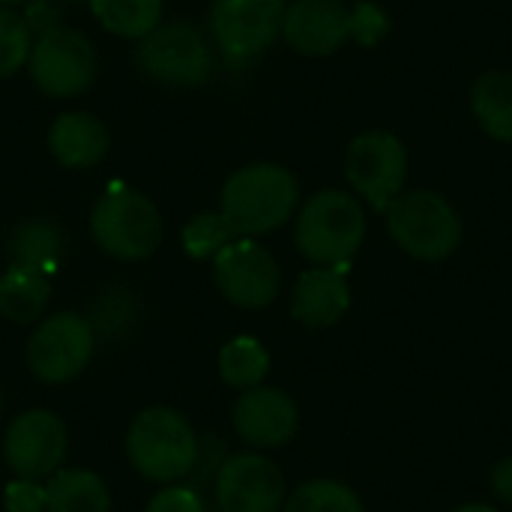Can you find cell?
<instances>
[{
	"mask_svg": "<svg viewBox=\"0 0 512 512\" xmlns=\"http://www.w3.org/2000/svg\"><path fill=\"white\" fill-rule=\"evenodd\" d=\"M216 288L240 309H264L279 294V267L255 240H231L213 258Z\"/></svg>",
	"mask_w": 512,
	"mask_h": 512,
	"instance_id": "7c38bea8",
	"label": "cell"
},
{
	"mask_svg": "<svg viewBox=\"0 0 512 512\" xmlns=\"http://www.w3.org/2000/svg\"><path fill=\"white\" fill-rule=\"evenodd\" d=\"M45 512H111V495L93 471L60 468L48 477Z\"/></svg>",
	"mask_w": 512,
	"mask_h": 512,
	"instance_id": "d6986e66",
	"label": "cell"
},
{
	"mask_svg": "<svg viewBox=\"0 0 512 512\" xmlns=\"http://www.w3.org/2000/svg\"><path fill=\"white\" fill-rule=\"evenodd\" d=\"M231 240L234 231L222 219V213H201L183 228V249L192 258H216Z\"/></svg>",
	"mask_w": 512,
	"mask_h": 512,
	"instance_id": "484cf974",
	"label": "cell"
},
{
	"mask_svg": "<svg viewBox=\"0 0 512 512\" xmlns=\"http://www.w3.org/2000/svg\"><path fill=\"white\" fill-rule=\"evenodd\" d=\"M300 426L297 405L288 393L276 387H252L243 390V396L234 405V429L237 435L258 447V450H276L285 447Z\"/></svg>",
	"mask_w": 512,
	"mask_h": 512,
	"instance_id": "5bb4252c",
	"label": "cell"
},
{
	"mask_svg": "<svg viewBox=\"0 0 512 512\" xmlns=\"http://www.w3.org/2000/svg\"><path fill=\"white\" fill-rule=\"evenodd\" d=\"M456 512H498L495 507H486V504H465V507H459Z\"/></svg>",
	"mask_w": 512,
	"mask_h": 512,
	"instance_id": "d6a6232c",
	"label": "cell"
},
{
	"mask_svg": "<svg viewBox=\"0 0 512 512\" xmlns=\"http://www.w3.org/2000/svg\"><path fill=\"white\" fill-rule=\"evenodd\" d=\"M348 264L315 267L300 276L291 300V315L306 327H333L351 306V291L345 282Z\"/></svg>",
	"mask_w": 512,
	"mask_h": 512,
	"instance_id": "2e32d148",
	"label": "cell"
},
{
	"mask_svg": "<svg viewBox=\"0 0 512 512\" xmlns=\"http://www.w3.org/2000/svg\"><path fill=\"white\" fill-rule=\"evenodd\" d=\"M387 231L399 249L420 261H444L462 243V219L450 201L432 189L402 192L384 210Z\"/></svg>",
	"mask_w": 512,
	"mask_h": 512,
	"instance_id": "3957f363",
	"label": "cell"
},
{
	"mask_svg": "<svg viewBox=\"0 0 512 512\" xmlns=\"http://www.w3.org/2000/svg\"><path fill=\"white\" fill-rule=\"evenodd\" d=\"M348 18L351 12L339 0H294L285 6L282 36L300 54L324 57L339 51L351 36Z\"/></svg>",
	"mask_w": 512,
	"mask_h": 512,
	"instance_id": "9a60e30c",
	"label": "cell"
},
{
	"mask_svg": "<svg viewBox=\"0 0 512 512\" xmlns=\"http://www.w3.org/2000/svg\"><path fill=\"white\" fill-rule=\"evenodd\" d=\"M12 3H21V0H0V6H12Z\"/></svg>",
	"mask_w": 512,
	"mask_h": 512,
	"instance_id": "836d02e7",
	"label": "cell"
},
{
	"mask_svg": "<svg viewBox=\"0 0 512 512\" xmlns=\"http://www.w3.org/2000/svg\"><path fill=\"white\" fill-rule=\"evenodd\" d=\"M270 372V357L264 345L252 336H237L219 351V375L234 390L258 387Z\"/></svg>",
	"mask_w": 512,
	"mask_h": 512,
	"instance_id": "603a6c76",
	"label": "cell"
},
{
	"mask_svg": "<svg viewBox=\"0 0 512 512\" xmlns=\"http://www.w3.org/2000/svg\"><path fill=\"white\" fill-rule=\"evenodd\" d=\"M126 456L141 477L153 483H177L189 477L198 462V435L183 414L171 408H147L129 426Z\"/></svg>",
	"mask_w": 512,
	"mask_h": 512,
	"instance_id": "7a4b0ae2",
	"label": "cell"
},
{
	"mask_svg": "<svg viewBox=\"0 0 512 512\" xmlns=\"http://www.w3.org/2000/svg\"><path fill=\"white\" fill-rule=\"evenodd\" d=\"M6 512H45V486L36 480H12L3 495Z\"/></svg>",
	"mask_w": 512,
	"mask_h": 512,
	"instance_id": "f546056e",
	"label": "cell"
},
{
	"mask_svg": "<svg viewBox=\"0 0 512 512\" xmlns=\"http://www.w3.org/2000/svg\"><path fill=\"white\" fill-rule=\"evenodd\" d=\"M99 24L126 39H144L162 24V0H90Z\"/></svg>",
	"mask_w": 512,
	"mask_h": 512,
	"instance_id": "7402d4cb",
	"label": "cell"
},
{
	"mask_svg": "<svg viewBox=\"0 0 512 512\" xmlns=\"http://www.w3.org/2000/svg\"><path fill=\"white\" fill-rule=\"evenodd\" d=\"M345 174H348V183L378 213H384L390 201L402 195V186L408 177L405 144L390 132H363L348 147Z\"/></svg>",
	"mask_w": 512,
	"mask_h": 512,
	"instance_id": "9c48e42d",
	"label": "cell"
},
{
	"mask_svg": "<svg viewBox=\"0 0 512 512\" xmlns=\"http://www.w3.org/2000/svg\"><path fill=\"white\" fill-rule=\"evenodd\" d=\"M3 459L18 480H48L66 459V426L51 411L18 414L6 429Z\"/></svg>",
	"mask_w": 512,
	"mask_h": 512,
	"instance_id": "8fae6325",
	"label": "cell"
},
{
	"mask_svg": "<svg viewBox=\"0 0 512 512\" xmlns=\"http://www.w3.org/2000/svg\"><path fill=\"white\" fill-rule=\"evenodd\" d=\"M138 66L162 84L195 87L210 78L213 54L198 27L186 21H168L141 39Z\"/></svg>",
	"mask_w": 512,
	"mask_h": 512,
	"instance_id": "52a82bcc",
	"label": "cell"
},
{
	"mask_svg": "<svg viewBox=\"0 0 512 512\" xmlns=\"http://www.w3.org/2000/svg\"><path fill=\"white\" fill-rule=\"evenodd\" d=\"M225 459H228L225 456V441L216 438V435H207L204 444L198 441V462H195L189 477H198V486H207V483L216 480V474L225 465Z\"/></svg>",
	"mask_w": 512,
	"mask_h": 512,
	"instance_id": "4dcf8cb0",
	"label": "cell"
},
{
	"mask_svg": "<svg viewBox=\"0 0 512 512\" xmlns=\"http://www.w3.org/2000/svg\"><path fill=\"white\" fill-rule=\"evenodd\" d=\"M30 75L48 96H78L96 78V54L87 36L69 27H51L30 45Z\"/></svg>",
	"mask_w": 512,
	"mask_h": 512,
	"instance_id": "ba28073f",
	"label": "cell"
},
{
	"mask_svg": "<svg viewBox=\"0 0 512 512\" xmlns=\"http://www.w3.org/2000/svg\"><path fill=\"white\" fill-rule=\"evenodd\" d=\"M30 45L33 42H30L27 21L18 12L0 6V78L24 66V60L30 57Z\"/></svg>",
	"mask_w": 512,
	"mask_h": 512,
	"instance_id": "4316f807",
	"label": "cell"
},
{
	"mask_svg": "<svg viewBox=\"0 0 512 512\" xmlns=\"http://www.w3.org/2000/svg\"><path fill=\"white\" fill-rule=\"evenodd\" d=\"M282 512H363V504L354 489L336 480H312L285 498Z\"/></svg>",
	"mask_w": 512,
	"mask_h": 512,
	"instance_id": "cb8c5ba5",
	"label": "cell"
},
{
	"mask_svg": "<svg viewBox=\"0 0 512 512\" xmlns=\"http://www.w3.org/2000/svg\"><path fill=\"white\" fill-rule=\"evenodd\" d=\"M348 30H351V36H354L363 48H372V45H378V42L390 33V15H387L378 3L360 0V3L351 9Z\"/></svg>",
	"mask_w": 512,
	"mask_h": 512,
	"instance_id": "83f0119b",
	"label": "cell"
},
{
	"mask_svg": "<svg viewBox=\"0 0 512 512\" xmlns=\"http://www.w3.org/2000/svg\"><path fill=\"white\" fill-rule=\"evenodd\" d=\"M471 105L495 141H512V75L510 72H483L471 90Z\"/></svg>",
	"mask_w": 512,
	"mask_h": 512,
	"instance_id": "ffe728a7",
	"label": "cell"
},
{
	"mask_svg": "<svg viewBox=\"0 0 512 512\" xmlns=\"http://www.w3.org/2000/svg\"><path fill=\"white\" fill-rule=\"evenodd\" d=\"M285 18V0H213L210 24L222 54L234 63L267 51Z\"/></svg>",
	"mask_w": 512,
	"mask_h": 512,
	"instance_id": "30bf717a",
	"label": "cell"
},
{
	"mask_svg": "<svg viewBox=\"0 0 512 512\" xmlns=\"http://www.w3.org/2000/svg\"><path fill=\"white\" fill-rule=\"evenodd\" d=\"M96 351V333L87 318L60 312L42 321L27 342V369L42 384H66L78 378Z\"/></svg>",
	"mask_w": 512,
	"mask_h": 512,
	"instance_id": "8992f818",
	"label": "cell"
},
{
	"mask_svg": "<svg viewBox=\"0 0 512 512\" xmlns=\"http://www.w3.org/2000/svg\"><path fill=\"white\" fill-rule=\"evenodd\" d=\"M90 327L102 339H123L135 321H138V303L126 288H111L99 294V300L90 306Z\"/></svg>",
	"mask_w": 512,
	"mask_h": 512,
	"instance_id": "d4e9b609",
	"label": "cell"
},
{
	"mask_svg": "<svg viewBox=\"0 0 512 512\" xmlns=\"http://www.w3.org/2000/svg\"><path fill=\"white\" fill-rule=\"evenodd\" d=\"M213 486L219 512H282L285 504L282 471L258 453L228 456Z\"/></svg>",
	"mask_w": 512,
	"mask_h": 512,
	"instance_id": "4fadbf2b",
	"label": "cell"
},
{
	"mask_svg": "<svg viewBox=\"0 0 512 512\" xmlns=\"http://www.w3.org/2000/svg\"><path fill=\"white\" fill-rule=\"evenodd\" d=\"M93 240L114 258L141 261L162 243V216L150 198L117 186L99 198L90 216Z\"/></svg>",
	"mask_w": 512,
	"mask_h": 512,
	"instance_id": "5b68a950",
	"label": "cell"
},
{
	"mask_svg": "<svg viewBox=\"0 0 512 512\" xmlns=\"http://www.w3.org/2000/svg\"><path fill=\"white\" fill-rule=\"evenodd\" d=\"M147 512H207V504L192 486H168L150 501Z\"/></svg>",
	"mask_w": 512,
	"mask_h": 512,
	"instance_id": "f1b7e54d",
	"label": "cell"
},
{
	"mask_svg": "<svg viewBox=\"0 0 512 512\" xmlns=\"http://www.w3.org/2000/svg\"><path fill=\"white\" fill-rule=\"evenodd\" d=\"M366 237V216L354 195L339 189H324L312 195L297 216V246L300 252L321 264H348Z\"/></svg>",
	"mask_w": 512,
	"mask_h": 512,
	"instance_id": "277c9868",
	"label": "cell"
},
{
	"mask_svg": "<svg viewBox=\"0 0 512 512\" xmlns=\"http://www.w3.org/2000/svg\"><path fill=\"white\" fill-rule=\"evenodd\" d=\"M60 255H63V234L54 222L30 219V222L18 225L9 237L12 264H24V267L51 273L60 264Z\"/></svg>",
	"mask_w": 512,
	"mask_h": 512,
	"instance_id": "44dd1931",
	"label": "cell"
},
{
	"mask_svg": "<svg viewBox=\"0 0 512 512\" xmlns=\"http://www.w3.org/2000/svg\"><path fill=\"white\" fill-rule=\"evenodd\" d=\"M51 297V279L48 273L24 264H9V270L0 276V315L12 324H30L36 321Z\"/></svg>",
	"mask_w": 512,
	"mask_h": 512,
	"instance_id": "ac0fdd59",
	"label": "cell"
},
{
	"mask_svg": "<svg viewBox=\"0 0 512 512\" xmlns=\"http://www.w3.org/2000/svg\"><path fill=\"white\" fill-rule=\"evenodd\" d=\"M54 159L66 168H90L108 153V129L84 111L60 114L48 132Z\"/></svg>",
	"mask_w": 512,
	"mask_h": 512,
	"instance_id": "e0dca14e",
	"label": "cell"
},
{
	"mask_svg": "<svg viewBox=\"0 0 512 512\" xmlns=\"http://www.w3.org/2000/svg\"><path fill=\"white\" fill-rule=\"evenodd\" d=\"M0 411H3V393H0Z\"/></svg>",
	"mask_w": 512,
	"mask_h": 512,
	"instance_id": "e575fe53",
	"label": "cell"
},
{
	"mask_svg": "<svg viewBox=\"0 0 512 512\" xmlns=\"http://www.w3.org/2000/svg\"><path fill=\"white\" fill-rule=\"evenodd\" d=\"M297 198L300 189L288 168L273 162L246 165L231 174L222 189V219L234 234H267L294 216Z\"/></svg>",
	"mask_w": 512,
	"mask_h": 512,
	"instance_id": "6da1fadb",
	"label": "cell"
},
{
	"mask_svg": "<svg viewBox=\"0 0 512 512\" xmlns=\"http://www.w3.org/2000/svg\"><path fill=\"white\" fill-rule=\"evenodd\" d=\"M492 489H495V495H498L504 504H510L512 507V456L495 465V471H492Z\"/></svg>",
	"mask_w": 512,
	"mask_h": 512,
	"instance_id": "1f68e13d",
	"label": "cell"
}]
</instances>
